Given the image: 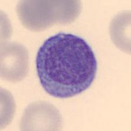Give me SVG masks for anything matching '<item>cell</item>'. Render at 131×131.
<instances>
[{
	"label": "cell",
	"mask_w": 131,
	"mask_h": 131,
	"mask_svg": "<svg viewBox=\"0 0 131 131\" xmlns=\"http://www.w3.org/2000/svg\"><path fill=\"white\" fill-rule=\"evenodd\" d=\"M36 68L42 87L53 97H72L89 88L97 71L91 47L79 36L60 32L39 49Z\"/></svg>",
	"instance_id": "6da1fadb"
},
{
	"label": "cell",
	"mask_w": 131,
	"mask_h": 131,
	"mask_svg": "<svg viewBox=\"0 0 131 131\" xmlns=\"http://www.w3.org/2000/svg\"><path fill=\"white\" fill-rule=\"evenodd\" d=\"M81 9L80 1H20L16 10L25 27L41 31L55 24L71 23Z\"/></svg>",
	"instance_id": "7a4b0ae2"
},
{
	"label": "cell",
	"mask_w": 131,
	"mask_h": 131,
	"mask_svg": "<svg viewBox=\"0 0 131 131\" xmlns=\"http://www.w3.org/2000/svg\"><path fill=\"white\" fill-rule=\"evenodd\" d=\"M63 121L59 111L52 104L35 102L29 105L20 122L22 130H60Z\"/></svg>",
	"instance_id": "3957f363"
},
{
	"label": "cell",
	"mask_w": 131,
	"mask_h": 131,
	"mask_svg": "<svg viewBox=\"0 0 131 131\" xmlns=\"http://www.w3.org/2000/svg\"><path fill=\"white\" fill-rule=\"evenodd\" d=\"M1 70L3 79L11 83L24 80L29 70V54L24 45L17 42L1 44Z\"/></svg>",
	"instance_id": "277c9868"
},
{
	"label": "cell",
	"mask_w": 131,
	"mask_h": 131,
	"mask_svg": "<svg viewBox=\"0 0 131 131\" xmlns=\"http://www.w3.org/2000/svg\"><path fill=\"white\" fill-rule=\"evenodd\" d=\"M110 34L114 43L124 52L130 53V11L120 12L112 19Z\"/></svg>",
	"instance_id": "5b68a950"
}]
</instances>
